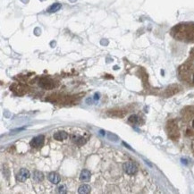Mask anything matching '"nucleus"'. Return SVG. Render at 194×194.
<instances>
[{"mask_svg":"<svg viewBox=\"0 0 194 194\" xmlns=\"http://www.w3.org/2000/svg\"><path fill=\"white\" fill-rule=\"evenodd\" d=\"M60 8H61V5L58 4V3H56V4H54V5L51 6L48 8L47 11H48L49 13H54V12L58 11V10H59Z\"/></svg>","mask_w":194,"mask_h":194,"instance_id":"9b49d317","label":"nucleus"},{"mask_svg":"<svg viewBox=\"0 0 194 194\" xmlns=\"http://www.w3.org/2000/svg\"><path fill=\"white\" fill-rule=\"evenodd\" d=\"M39 85H40V87H42L43 89H52L54 87V84H53L52 81H51L50 80L45 79V78L41 79L39 80Z\"/></svg>","mask_w":194,"mask_h":194,"instance_id":"39448f33","label":"nucleus"},{"mask_svg":"<svg viewBox=\"0 0 194 194\" xmlns=\"http://www.w3.org/2000/svg\"><path fill=\"white\" fill-rule=\"evenodd\" d=\"M33 179L35 182H41L44 179V175L42 172L39 171H35L33 173Z\"/></svg>","mask_w":194,"mask_h":194,"instance_id":"9d476101","label":"nucleus"},{"mask_svg":"<svg viewBox=\"0 0 194 194\" xmlns=\"http://www.w3.org/2000/svg\"><path fill=\"white\" fill-rule=\"evenodd\" d=\"M124 170L129 175H132L137 172V166L132 162H126L124 165Z\"/></svg>","mask_w":194,"mask_h":194,"instance_id":"f03ea898","label":"nucleus"},{"mask_svg":"<svg viewBox=\"0 0 194 194\" xmlns=\"http://www.w3.org/2000/svg\"><path fill=\"white\" fill-rule=\"evenodd\" d=\"M191 126L194 128V119H193V120H192V122H191Z\"/></svg>","mask_w":194,"mask_h":194,"instance_id":"dca6fc26","label":"nucleus"},{"mask_svg":"<svg viewBox=\"0 0 194 194\" xmlns=\"http://www.w3.org/2000/svg\"><path fill=\"white\" fill-rule=\"evenodd\" d=\"M128 121L130 122H131V124H137V122H139V117L136 115H132L128 118Z\"/></svg>","mask_w":194,"mask_h":194,"instance_id":"ddd939ff","label":"nucleus"},{"mask_svg":"<svg viewBox=\"0 0 194 194\" xmlns=\"http://www.w3.org/2000/svg\"><path fill=\"white\" fill-rule=\"evenodd\" d=\"M91 191V188L89 185H87V184H83L79 187L78 189V192L80 194H88Z\"/></svg>","mask_w":194,"mask_h":194,"instance_id":"1a4fd4ad","label":"nucleus"},{"mask_svg":"<svg viewBox=\"0 0 194 194\" xmlns=\"http://www.w3.org/2000/svg\"><path fill=\"white\" fill-rule=\"evenodd\" d=\"M74 141L76 142V143H77L78 145H83V144L85 143V142H86L85 139L83 138V137H80V136H77V137L74 138Z\"/></svg>","mask_w":194,"mask_h":194,"instance_id":"f8f14e48","label":"nucleus"},{"mask_svg":"<svg viewBox=\"0 0 194 194\" xmlns=\"http://www.w3.org/2000/svg\"><path fill=\"white\" fill-rule=\"evenodd\" d=\"M66 190H67V188H66V186H65V184L60 185V186H58V188H57V191H58L59 193H65V192H66Z\"/></svg>","mask_w":194,"mask_h":194,"instance_id":"4468645a","label":"nucleus"},{"mask_svg":"<svg viewBox=\"0 0 194 194\" xmlns=\"http://www.w3.org/2000/svg\"><path fill=\"white\" fill-rule=\"evenodd\" d=\"M90 177H91V173L89 170H83L80 173V180L83 182H87L90 180Z\"/></svg>","mask_w":194,"mask_h":194,"instance_id":"423d86ee","label":"nucleus"},{"mask_svg":"<svg viewBox=\"0 0 194 194\" xmlns=\"http://www.w3.org/2000/svg\"><path fill=\"white\" fill-rule=\"evenodd\" d=\"M48 180L50 182L54 183V184H56V183H58L60 182L61 177L56 173H50L48 175Z\"/></svg>","mask_w":194,"mask_h":194,"instance_id":"0eeeda50","label":"nucleus"},{"mask_svg":"<svg viewBox=\"0 0 194 194\" xmlns=\"http://www.w3.org/2000/svg\"><path fill=\"white\" fill-rule=\"evenodd\" d=\"M191 83L194 85V74H193V76H192V79H191Z\"/></svg>","mask_w":194,"mask_h":194,"instance_id":"2eb2a0df","label":"nucleus"},{"mask_svg":"<svg viewBox=\"0 0 194 194\" xmlns=\"http://www.w3.org/2000/svg\"><path fill=\"white\" fill-rule=\"evenodd\" d=\"M44 140H45V138L43 135H38L32 140V141H30V146L33 148H40L43 146Z\"/></svg>","mask_w":194,"mask_h":194,"instance_id":"f257e3e1","label":"nucleus"},{"mask_svg":"<svg viewBox=\"0 0 194 194\" xmlns=\"http://www.w3.org/2000/svg\"><path fill=\"white\" fill-rule=\"evenodd\" d=\"M168 131L169 135L173 139H176L178 137V131H177V126L175 124H173V121H170L168 122Z\"/></svg>","mask_w":194,"mask_h":194,"instance_id":"7ed1b4c3","label":"nucleus"},{"mask_svg":"<svg viewBox=\"0 0 194 194\" xmlns=\"http://www.w3.org/2000/svg\"><path fill=\"white\" fill-rule=\"evenodd\" d=\"M30 177V172L26 169V168H22L21 170L19 171L18 175L16 176V179L19 181V182H25L28 178Z\"/></svg>","mask_w":194,"mask_h":194,"instance_id":"20e7f679","label":"nucleus"},{"mask_svg":"<svg viewBox=\"0 0 194 194\" xmlns=\"http://www.w3.org/2000/svg\"><path fill=\"white\" fill-rule=\"evenodd\" d=\"M68 138V134L67 132L62 131H57L54 134V139L56 140H64L65 139Z\"/></svg>","mask_w":194,"mask_h":194,"instance_id":"6e6552de","label":"nucleus"}]
</instances>
